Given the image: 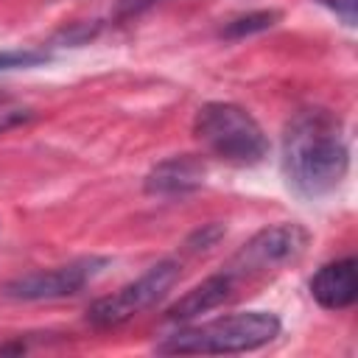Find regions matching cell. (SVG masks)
Here are the masks:
<instances>
[{"label": "cell", "instance_id": "obj_1", "mask_svg": "<svg viewBox=\"0 0 358 358\" xmlns=\"http://www.w3.org/2000/svg\"><path fill=\"white\" fill-rule=\"evenodd\" d=\"M350 168L341 120L319 106L299 109L282 131V173L302 199L330 196Z\"/></svg>", "mask_w": 358, "mask_h": 358}, {"label": "cell", "instance_id": "obj_2", "mask_svg": "<svg viewBox=\"0 0 358 358\" xmlns=\"http://www.w3.org/2000/svg\"><path fill=\"white\" fill-rule=\"evenodd\" d=\"M280 319L268 310H243L201 324L179 327L157 344L162 355H229L271 344L280 336Z\"/></svg>", "mask_w": 358, "mask_h": 358}, {"label": "cell", "instance_id": "obj_3", "mask_svg": "<svg viewBox=\"0 0 358 358\" xmlns=\"http://www.w3.org/2000/svg\"><path fill=\"white\" fill-rule=\"evenodd\" d=\"M196 140L221 162L249 168L268 154V137L263 126L238 103L210 101L193 117Z\"/></svg>", "mask_w": 358, "mask_h": 358}, {"label": "cell", "instance_id": "obj_4", "mask_svg": "<svg viewBox=\"0 0 358 358\" xmlns=\"http://www.w3.org/2000/svg\"><path fill=\"white\" fill-rule=\"evenodd\" d=\"M179 263L176 260H159L151 268H145L137 280L126 282L123 288H117L109 296L95 299L87 308V322L98 330H109V327H120L129 319L151 310L157 302H162L171 288L179 282Z\"/></svg>", "mask_w": 358, "mask_h": 358}, {"label": "cell", "instance_id": "obj_5", "mask_svg": "<svg viewBox=\"0 0 358 358\" xmlns=\"http://www.w3.org/2000/svg\"><path fill=\"white\" fill-rule=\"evenodd\" d=\"M310 243V232L299 224H271L257 229L227 263V274H232V280H243V277H263L271 271H280L288 263H296L305 249Z\"/></svg>", "mask_w": 358, "mask_h": 358}, {"label": "cell", "instance_id": "obj_6", "mask_svg": "<svg viewBox=\"0 0 358 358\" xmlns=\"http://www.w3.org/2000/svg\"><path fill=\"white\" fill-rule=\"evenodd\" d=\"M106 266V257H78L64 266L42 268L22 274L6 285L8 299H22V302H39V299H62L78 294L87 282H92L101 268Z\"/></svg>", "mask_w": 358, "mask_h": 358}, {"label": "cell", "instance_id": "obj_7", "mask_svg": "<svg viewBox=\"0 0 358 358\" xmlns=\"http://www.w3.org/2000/svg\"><path fill=\"white\" fill-rule=\"evenodd\" d=\"M207 165L196 154H176L162 162H157L143 182V190L148 196L159 199H173V196H187L204 185Z\"/></svg>", "mask_w": 358, "mask_h": 358}, {"label": "cell", "instance_id": "obj_8", "mask_svg": "<svg viewBox=\"0 0 358 358\" xmlns=\"http://www.w3.org/2000/svg\"><path fill=\"white\" fill-rule=\"evenodd\" d=\"M235 288H238V282L232 280V274H227V271L210 274L207 280H201L199 285H193L185 296H179L165 310V319L168 322H176V324H187V322L199 319L201 313H210V310L221 308L224 302H229L235 296Z\"/></svg>", "mask_w": 358, "mask_h": 358}, {"label": "cell", "instance_id": "obj_9", "mask_svg": "<svg viewBox=\"0 0 358 358\" xmlns=\"http://www.w3.org/2000/svg\"><path fill=\"white\" fill-rule=\"evenodd\" d=\"M310 296L324 310H344L358 296V271L355 257H341L333 263H324L310 277Z\"/></svg>", "mask_w": 358, "mask_h": 358}, {"label": "cell", "instance_id": "obj_10", "mask_svg": "<svg viewBox=\"0 0 358 358\" xmlns=\"http://www.w3.org/2000/svg\"><path fill=\"white\" fill-rule=\"evenodd\" d=\"M277 20H280V11H274V8L249 11V14L232 17V20L221 28V36H224V39H243V36H252V34H260V31L274 28Z\"/></svg>", "mask_w": 358, "mask_h": 358}, {"label": "cell", "instance_id": "obj_11", "mask_svg": "<svg viewBox=\"0 0 358 358\" xmlns=\"http://www.w3.org/2000/svg\"><path fill=\"white\" fill-rule=\"evenodd\" d=\"M50 56L45 50H34V48H20V50H0V70H14V67H36L42 62H48Z\"/></svg>", "mask_w": 358, "mask_h": 358}, {"label": "cell", "instance_id": "obj_12", "mask_svg": "<svg viewBox=\"0 0 358 358\" xmlns=\"http://www.w3.org/2000/svg\"><path fill=\"white\" fill-rule=\"evenodd\" d=\"M224 235H227V227H224V224H204L201 229H196V232L185 241V249H187V252H207V249H213Z\"/></svg>", "mask_w": 358, "mask_h": 358}, {"label": "cell", "instance_id": "obj_13", "mask_svg": "<svg viewBox=\"0 0 358 358\" xmlns=\"http://www.w3.org/2000/svg\"><path fill=\"white\" fill-rule=\"evenodd\" d=\"M28 117H31L28 109H0V131L11 129V126H17V123H22Z\"/></svg>", "mask_w": 358, "mask_h": 358}, {"label": "cell", "instance_id": "obj_14", "mask_svg": "<svg viewBox=\"0 0 358 358\" xmlns=\"http://www.w3.org/2000/svg\"><path fill=\"white\" fill-rule=\"evenodd\" d=\"M148 3H154V0H123V6H126V11H137V8H143V6H148Z\"/></svg>", "mask_w": 358, "mask_h": 358}]
</instances>
